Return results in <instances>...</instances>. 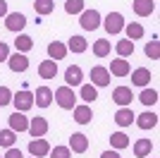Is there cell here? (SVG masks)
<instances>
[{
  "label": "cell",
  "instance_id": "obj_1",
  "mask_svg": "<svg viewBox=\"0 0 160 158\" xmlns=\"http://www.w3.org/2000/svg\"><path fill=\"white\" fill-rule=\"evenodd\" d=\"M53 98L58 101V105H60L62 110H72L74 105H77V96H74V89L72 86H60V89H55Z\"/></svg>",
  "mask_w": 160,
  "mask_h": 158
},
{
  "label": "cell",
  "instance_id": "obj_2",
  "mask_svg": "<svg viewBox=\"0 0 160 158\" xmlns=\"http://www.w3.org/2000/svg\"><path fill=\"white\" fill-rule=\"evenodd\" d=\"M100 22H103V17H100L98 10H84V12L79 14V24L84 31H93V29H98Z\"/></svg>",
  "mask_w": 160,
  "mask_h": 158
},
{
  "label": "cell",
  "instance_id": "obj_3",
  "mask_svg": "<svg viewBox=\"0 0 160 158\" xmlns=\"http://www.w3.org/2000/svg\"><path fill=\"white\" fill-rule=\"evenodd\" d=\"M12 105H14V110H19V113L31 110V108H33V93L27 91V89L12 93Z\"/></svg>",
  "mask_w": 160,
  "mask_h": 158
},
{
  "label": "cell",
  "instance_id": "obj_4",
  "mask_svg": "<svg viewBox=\"0 0 160 158\" xmlns=\"http://www.w3.org/2000/svg\"><path fill=\"white\" fill-rule=\"evenodd\" d=\"M100 24L105 26L108 34H120V31H124V17H122L120 12H110L105 19L100 22Z\"/></svg>",
  "mask_w": 160,
  "mask_h": 158
},
{
  "label": "cell",
  "instance_id": "obj_5",
  "mask_svg": "<svg viewBox=\"0 0 160 158\" xmlns=\"http://www.w3.org/2000/svg\"><path fill=\"white\" fill-rule=\"evenodd\" d=\"M110 77H112V74L108 72V67H103V65H93L91 67V84H93L96 89L108 86L110 84Z\"/></svg>",
  "mask_w": 160,
  "mask_h": 158
},
{
  "label": "cell",
  "instance_id": "obj_6",
  "mask_svg": "<svg viewBox=\"0 0 160 158\" xmlns=\"http://www.w3.org/2000/svg\"><path fill=\"white\" fill-rule=\"evenodd\" d=\"M5 26H7V31H17L19 34L24 26H27V17L22 12H7L5 14Z\"/></svg>",
  "mask_w": 160,
  "mask_h": 158
},
{
  "label": "cell",
  "instance_id": "obj_7",
  "mask_svg": "<svg viewBox=\"0 0 160 158\" xmlns=\"http://www.w3.org/2000/svg\"><path fill=\"white\" fill-rule=\"evenodd\" d=\"M132 98H134V93H132V89L129 86H117L112 91V101L120 108H127V105H132Z\"/></svg>",
  "mask_w": 160,
  "mask_h": 158
},
{
  "label": "cell",
  "instance_id": "obj_8",
  "mask_svg": "<svg viewBox=\"0 0 160 158\" xmlns=\"http://www.w3.org/2000/svg\"><path fill=\"white\" fill-rule=\"evenodd\" d=\"M7 67L12 70V72H27L29 70V58L24 53H14L7 58Z\"/></svg>",
  "mask_w": 160,
  "mask_h": 158
},
{
  "label": "cell",
  "instance_id": "obj_9",
  "mask_svg": "<svg viewBox=\"0 0 160 158\" xmlns=\"http://www.w3.org/2000/svg\"><path fill=\"white\" fill-rule=\"evenodd\" d=\"M29 134L31 137H36V139H41V137H46V132H48V120L46 118H31L29 120Z\"/></svg>",
  "mask_w": 160,
  "mask_h": 158
},
{
  "label": "cell",
  "instance_id": "obj_10",
  "mask_svg": "<svg viewBox=\"0 0 160 158\" xmlns=\"http://www.w3.org/2000/svg\"><path fill=\"white\" fill-rule=\"evenodd\" d=\"M81 82H84V72H81L79 65H69L65 70V84L67 86H81Z\"/></svg>",
  "mask_w": 160,
  "mask_h": 158
},
{
  "label": "cell",
  "instance_id": "obj_11",
  "mask_svg": "<svg viewBox=\"0 0 160 158\" xmlns=\"http://www.w3.org/2000/svg\"><path fill=\"white\" fill-rule=\"evenodd\" d=\"M7 120H10V129L12 132H27L29 129V118L24 113H19V110H14Z\"/></svg>",
  "mask_w": 160,
  "mask_h": 158
},
{
  "label": "cell",
  "instance_id": "obj_12",
  "mask_svg": "<svg viewBox=\"0 0 160 158\" xmlns=\"http://www.w3.org/2000/svg\"><path fill=\"white\" fill-rule=\"evenodd\" d=\"M50 103H53V91H50L48 86H38L36 93H33V105H38V108H48Z\"/></svg>",
  "mask_w": 160,
  "mask_h": 158
},
{
  "label": "cell",
  "instance_id": "obj_13",
  "mask_svg": "<svg viewBox=\"0 0 160 158\" xmlns=\"http://www.w3.org/2000/svg\"><path fill=\"white\" fill-rule=\"evenodd\" d=\"M86 149H88V137H86V134H81V132H74L72 137H69V151L84 153Z\"/></svg>",
  "mask_w": 160,
  "mask_h": 158
},
{
  "label": "cell",
  "instance_id": "obj_14",
  "mask_svg": "<svg viewBox=\"0 0 160 158\" xmlns=\"http://www.w3.org/2000/svg\"><path fill=\"white\" fill-rule=\"evenodd\" d=\"M29 153H31L33 158H43V156L50 153V144H48L43 137H41V139H33L31 144H29Z\"/></svg>",
  "mask_w": 160,
  "mask_h": 158
},
{
  "label": "cell",
  "instance_id": "obj_15",
  "mask_svg": "<svg viewBox=\"0 0 160 158\" xmlns=\"http://www.w3.org/2000/svg\"><path fill=\"white\" fill-rule=\"evenodd\" d=\"M74 122H79V125H88L91 118H93V110H91V105L84 103V105H74Z\"/></svg>",
  "mask_w": 160,
  "mask_h": 158
},
{
  "label": "cell",
  "instance_id": "obj_16",
  "mask_svg": "<svg viewBox=\"0 0 160 158\" xmlns=\"http://www.w3.org/2000/svg\"><path fill=\"white\" fill-rule=\"evenodd\" d=\"M108 72L115 74V77H127L129 72H132V67H129V62L124 58H117L110 62V67H108Z\"/></svg>",
  "mask_w": 160,
  "mask_h": 158
},
{
  "label": "cell",
  "instance_id": "obj_17",
  "mask_svg": "<svg viewBox=\"0 0 160 158\" xmlns=\"http://www.w3.org/2000/svg\"><path fill=\"white\" fill-rule=\"evenodd\" d=\"M134 122H136L141 129H153V127L158 125V115H155V113H151V110H146V113H141V115H136V118H134Z\"/></svg>",
  "mask_w": 160,
  "mask_h": 158
},
{
  "label": "cell",
  "instance_id": "obj_18",
  "mask_svg": "<svg viewBox=\"0 0 160 158\" xmlns=\"http://www.w3.org/2000/svg\"><path fill=\"white\" fill-rule=\"evenodd\" d=\"M65 55H67V46L62 43V41H50L48 43V58L50 60H65Z\"/></svg>",
  "mask_w": 160,
  "mask_h": 158
},
{
  "label": "cell",
  "instance_id": "obj_19",
  "mask_svg": "<svg viewBox=\"0 0 160 158\" xmlns=\"http://www.w3.org/2000/svg\"><path fill=\"white\" fill-rule=\"evenodd\" d=\"M148 82H151V70H148V67H136L132 72V84L134 86H143V89H146Z\"/></svg>",
  "mask_w": 160,
  "mask_h": 158
},
{
  "label": "cell",
  "instance_id": "obj_20",
  "mask_svg": "<svg viewBox=\"0 0 160 158\" xmlns=\"http://www.w3.org/2000/svg\"><path fill=\"white\" fill-rule=\"evenodd\" d=\"M134 12L139 14V17H151L155 10V0H134Z\"/></svg>",
  "mask_w": 160,
  "mask_h": 158
},
{
  "label": "cell",
  "instance_id": "obj_21",
  "mask_svg": "<svg viewBox=\"0 0 160 158\" xmlns=\"http://www.w3.org/2000/svg\"><path fill=\"white\" fill-rule=\"evenodd\" d=\"M58 74V62L55 60H43L38 65V77L41 79H55Z\"/></svg>",
  "mask_w": 160,
  "mask_h": 158
},
{
  "label": "cell",
  "instance_id": "obj_22",
  "mask_svg": "<svg viewBox=\"0 0 160 158\" xmlns=\"http://www.w3.org/2000/svg\"><path fill=\"white\" fill-rule=\"evenodd\" d=\"M134 118H136V115H134V110L129 108V105L127 108H120V110L115 113V122H117L120 127H129L134 122Z\"/></svg>",
  "mask_w": 160,
  "mask_h": 158
},
{
  "label": "cell",
  "instance_id": "obj_23",
  "mask_svg": "<svg viewBox=\"0 0 160 158\" xmlns=\"http://www.w3.org/2000/svg\"><path fill=\"white\" fill-rule=\"evenodd\" d=\"M67 50L77 53V55H81V53L88 50V41L84 39V36H72L69 39V43H67Z\"/></svg>",
  "mask_w": 160,
  "mask_h": 158
},
{
  "label": "cell",
  "instance_id": "obj_24",
  "mask_svg": "<svg viewBox=\"0 0 160 158\" xmlns=\"http://www.w3.org/2000/svg\"><path fill=\"white\" fill-rule=\"evenodd\" d=\"M153 153V141L151 139H139L136 144H134V156H139V158H146Z\"/></svg>",
  "mask_w": 160,
  "mask_h": 158
},
{
  "label": "cell",
  "instance_id": "obj_25",
  "mask_svg": "<svg viewBox=\"0 0 160 158\" xmlns=\"http://www.w3.org/2000/svg\"><path fill=\"white\" fill-rule=\"evenodd\" d=\"M110 146H112L115 151H122V149L129 146V137L124 132H112V134H110Z\"/></svg>",
  "mask_w": 160,
  "mask_h": 158
},
{
  "label": "cell",
  "instance_id": "obj_26",
  "mask_svg": "<svg viewBox=\"0 0 160 158\" xmlns=\"http://www.w3.org/2000/svg\"><path fill=\"white\" fill-rule=\"evenodd\" d=\"M79 98H84V103H93L98 98V89L93 84H81L79 86Z\"/></svg>",
  "mask_w": 160,
  "mask_h": 158
},
{
  "label": "cell",
  "instance_id": "obj_27",
  "mask_svg": "<svg viewBox=\"0 0 160 158\" xmlns=\"http://www.w3.org/2000/svg\"><path fill=\"white\" fill-rule=\"evenodd\" d=\"M124 31H127L129 41H139V39H143V34H146L139 22H129V24H124Z\"/></svg>",
  "mask_w": 160,
  "mask_h": 158
},
{
  "label": "cell",
  "instance_id": "obj_28",
  "mask_svg": "<svg viewBox=\"0 0 160 158\" xmlns=\"http://www.w3.org/2000/svg\"><path fill=\"white\" fill-rule=\"evenodd\" d=\"M33 10H36L38 17H48V14L55 10V3L53 0H36V3H33Z\"/></svg>",
  "mask_w": 160,
  "mask_h": 158
},
{
  "label": "cell",
  "instance_id": "obj_29",
  "mask_svg": "<svg viewBox=\"0 0 160 158\" xmlns=\"http://www.w3.org/2000/svg\"><path fill=\"white\" fill-rule=\"evenodd\" d=\"M110 50H112V46H110V41H108V39L93 41V55H98V58H108Z\"/></svg>",
  "mask_w": 160,
  "mask_h": 158
},
{
  "label": "cell",
  "instance_id": "obj_30",
  "mask_svg": "<svg viewBox=\"0 0 160 158\" xmlns=\"http://www.w3.org/2000/svg\"><path fill=\"white\" fill-rule=\"evenodd\" d=\"M14 48H17V53H24V55H27V53L33 48L31 36H27V34H19V36H17V41H14Z\"/></svg>",
  "mask_w": 160,
  "mask_h": 158
},
{
  "label": "cell",
  "instance_id": "obj_31",
  "mask_svg": "<svg viewBox=\"0 0 160 158\" xmlns=\"http://www.w3.org/2000/svg\"><path fill=\"white\" fill-rule=\"evenodd\" d=\"M115 50H117V55H120V58H129V55L134 53V41H129V39H122V41H117Z\"/></svg>",
  "mask_w": 160,
  "mask_h": 158
},
{
  "label": "cell",
  "instance_id": "obj_32",
  "mask_svg": "<svg viewBox=\"0 0 160 158\" xmlns=\"http://www.w3.org/2000/svg\"><path fill=\"white\" fill-rule=\"evenodd\" d=\"M139 101L143 105H155L158 103V91H155V89H143V91H141V96H139Z\"/></svg>",
  "mask_w": 160,
  "mask_h": 158
},
{
  "label": "cell",
  "instance_id": "obj_33",
  "mask_svg": "<svg viewBox=\"0 0 160 158\" xmlns=\"http://www.w3.org/2000/svg\"><path fill=\"white\" fill-rule=\"evenodd\" d=\"M14 141H17V132H12L10 127L0 132V146H5V149H10V146H14Z\"/></svg>",
  "mask_w": 160,
  "mask_h": 158
},
{
  "label": "cell",
  "instance_id": "obj_34",
  "mask_svg": "<svg viewBox=\"0 0 160 158\" xmlns=\"http://www.w3.org/2000/svg\"><path fill=\"white\" fill-rule=\"evenodd\" d=\"M84 10H86V7H84V0H67L65 3V12L67 14H81Z\"/></svg>",
  "mask_w": 160,
  "mask_h": 158
},
{
  "label": "cell",
  "instance_id": "obj_35",
  "mask_svg": "<svg viewBox=\"0 0 160 158\" xmlns=\"http://www.w3.org/2000/svg\"><path fill=\"white\" fill-rule=\"evenodd\" d=\"M143 50H146V58L158 60V58H160V41H148Z\"/></svg>",
  "mask_w": 160,
  "mask_h": 158
},
{
  "label": "cell",
  "instance_id": "obj_36",
  "mask_svg": "<svg viewBox=\"0 0 160 158\" xmlns=\"http://www.w3.org/2000/svg\"><path fill=\"white\" fill-rule=\"evenodd\" d=\"M48 156H50V158H69L72 151H69V146H55V149H50Z\"/></svg>",
  "mask_w": 160,
  "mask_h": 158
},
{
  "label": "cell",
  "instance_id": "obj_37",
  "mask_svg": "<svg viewBox=\"0 0 160 158\" xmlns=\"http://www.w3.org/2000/svg\"><path fill=\"white\" fill-rule=\"evenodd\" d=\"M12 103V91L7 89V86H0V108L2 105H10Z\"/></svg>",
  "mask_w": 160,
  "mask_h": 158
},
{
  "label": "cell",
  "instance_id": "obj_38",
  "mask_svg": "<svg viewBox=\"0 0 160 158\" xmlns=\"http://www.w3.org/2000/svg\"><path fill=\"white\" fill-rule=\"evenodd\" d=\"M7 58H10V46L5 41H0V62H7Z\"/></svg>",
  "mask_w": 160,
  "mask_h": 158
},
{
  "label": "cell",
  "instance_id": "obj_39",
  "mask_svg": "<svg viewBox=\"0 0 160 158\" xmlns=\"http://www.w3.org/2000/svg\"><path fill=\"white\" fill-rule=\"evenodd\" d=\"M2 158H24V156H22V151H19V149H14V146H10V149L5 151V156H2Z\"/></svg>",
  "mask_w": 160,
  "mask_h": 158
},
{
  "label": "cell",
  "instance_id": "obj_40",
  "mask_svg": "<svg viewBox=\"0 0 160 158\" xmlns=\"http://www.w3.org/2000/svg\"><path fill=\"white\" fill-rule=\"evenodd\" d=\"M100 158H122V156H120V151H115V149H110V151L100 153Z\"/></svg>",
  "mask_w": 160,
  "mask_h": 158
},
{
  "label": "cell",
  "instance_id": "obj_41",
  "mask_svg": "<svg viewBox=\"0 0 160 158\" xmlns=\"http://www.w3.org/2000/svg\"><path fill=\"white\" fill-rule=\"evenodd\" d=\"M5 14H7V3L0 0V17H5Z\"/></svg>",
  "mask_w": 160,
  "mask_h": 158
},
{
  "label": "cell",
  "instance_id": "obj_42",
  "mask_svg": "<svg viewBox=\"0 0 160 158\" xmlns=\"http://www.w3.org/2000/svg\"><path fill=\"white\" fill-rule=\"evenodd\" d=\"M146 158H155V156H146Z\"/></svg>",
  "mask_w": 160,
  "mask_h": 158
},
{
  "label": "cell",
  "instance_id": "obj_43",
  "mask_svg": "<svg viewBox=\"0 0 160 158\" xmlns=\"http://www.w3.org/2000/svg\"><path fill=\"white\" fill-rule=\"evenodd\" d=\"M29 158H33V156H29Z\"/></svg>",
  "mask_w": 160,
  "mask_h": 158
},
{
  "label": "cell",
  "instance_id": "obj_44",
  "mask_svg": "<svg viewBox=\"0 0 160 158\" xmlns=\"http://www.w3.org/2000/svg\"><path fill=\"white\" fill-rule=\"evenodd\" d=\"M0 158H2V156H0Z\"/></svg>",
  "mask_w": 160,
  "mask_h": 158
}]
</instances>
